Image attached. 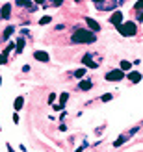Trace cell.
Masks as SVG:
<instances>
[{"mask_svg":"<svg viewBox=\"0 0 143 152\" xmlns=\"http://www.w3.org/2000/svg\"><path fill=\"white\" fill-rule=\"evenodd\" d=\"M73 43H95L97 41V35L89 30H76L71 37Z\"/></svg>","mask_w":143,"mask_h":152,"instance_id":"cell-1","label":"cell"},{"mask_svg":"<svg viewBox=\"0 0 143 152\" xmlns=\"http://www.w3.org/2000/svg\"><path fill=\"white\" fill-rule=\"evenodd\" d=\"M119 30V34L125 35V37H132V35H136L138 34V26H136V22H121V24L117 26Z\"/></svg>","mask_w":143,"mask_h":152,"instance_id":"cell-2","label":"cell"},{"mask_svg":"<svg viewBox=\"0 0 143 152\" xmlns=\"http://www.w3.org/2000/svg\"><path fill=\"white\" fill-rule=\"evenodd\" d=\"M125 71H121V69H114V71H110L108 74H106V80L108 82H119V80H123L125 78Z\"/></svg>","mask_w":143,"mask_h":152,"instance_id":"cell-3","label":"cell"},{"mask_svg":"<svg viewBox=\"0 0 143 152\" xmlns=\"http://www.w3.org/2000/svg\"><path fill=\"white\" fill-rule=\"evenodd\" d=\"M34 58L37 59V61H41V63H47V61H50V56L47 54V52H43V50H37L35 54H34Z\"/></svg>","mask_w":143,"mask_h":152,"instance_id":"cell-4","label":"cell"},{"mask_svg":"<svg viewBox=\"0 0 143 152\" xmlns=\"http://www.w3.org/2000/svg\"><path fill=\"white\" fill-rule=\"evenodd\" d=\"M110 22H111V24H115V26H119L123 22V13L121 11H114V15L110 17Z\"/></svg>","mask_w":143,"mask_h":152,"instance_id":"cell-5","label":"cell"},{"mask_svg":"<svg viewBox=\"0 0 143 152\" xmlns=\"http://www.w3.org/2000/svg\"><path fill=\"white\" fill-rule=\"evenodd\" d=\"M82 63H84V65H87L89 69H97V67H99V61H93L89 54H86V56H84V59H82Z\"/></svg>","mask_w":143,"mask_h":152,"instance_id":"cell-6","label":"cell"},{"mask_svg":"<svg viewBox=\"0 0 143 152\" xmlns=\"http://www.w3.org/2000/svg\"><path fill=\"white\" fill-rule=\"evenodd\" d=\"M10 15H11V6L4 4L2 10H0V17H2V19H10Z\"/></svg>","mask_w":143,"mask_h":152,"instance_id":"cell-7","label":"cell"},{"mask_svg":"<svg viewBox=\"0 0 143 152\" xmlns=\"http://www.w3.org/2000/svg\"><path fill=\"white\" fill-rule=\"evenodd\" d=\"M86 24H87L89 28H91L93 32H99V30H100V24H99V22L93 20V19H89V17H86Z\"/></svg>","mask_w":143,"mask_h":152,"instance_id":"cell-8","label":"cell"},{"mask_svg":"<svg viewBox=\"0 0 143 152\" xmlns=\"http://www.w3.org/2000/svg\"><path fill=\"white\" fill-rule=\"evenodd\" d=\"M128 78H130L134 83H138V82H141V72H139V71H130V72H128Z\"/></svg>","mask_w":143,"mask_h":152,"instance_id":"cell-9","label":"cell"},{"mask_svg":"<svg viewBox=\"0 0 143 152\" xmlns=\"http://www.w3.org/2000/svg\"><path fill=\"white\" fill-rule=\"evenodd\" d=\"M91 87H93V83L89 82V80H82V82H80V86H78L80 91H89Z\"/></svg>","mask_w":143,"mask_h":152,"instance_id":"cell-10","label":"cell"},{"mask_svg":"<svg viewBox=\"0 0 143 152\" xmlns=\"http://www.w3.org/2000/svg\"><path fill=\"white\" fill-rule=\"evenodd\" d=\"M22 106H24V96H17V98H15V104H13V108L15 110H22Z\"/></svg>","mask_w":143,"mask_h":152,"instance_id":"cell-11","label":"cell"},{"mask_svg":"<svg viewBox=\"0 0 143 152\" xmlns=\"http://www.w3.org/2000/svg\"><path fill=\"white\" fill-rule=\"evenodd\" d=\"M22 48H24V37H22V39H19L17 43H15V52H17V54H21Z\"/></svg>","mask_w":143,"mask_h":152,"instance_id":"cell-12","label":"cell"},{"mask_svg":"<svg viewBox=\"0 0 143 152\" xmlns=\"http://www.w3.org/2000/svg\"><path fill=\"white\" fill-rule=\"evenodd\" d=\"M13 32H15V28H13V26H7V28L4 30V35H2V37H4V39H10V35H11Z\"/></svg>","mask_w":143,"mask_h":152,"instance_id":"cell-13","label":"cell"},{"mask_svg":"<svg viewBox=\"0 0 143 152\" xmlns=\"http://www.w3.org/2000/svg\"><path fill=\"white\" fill-rule=\"evenodd\" d=\"M67 100H69V93H62V95H59V104H62V106H65Z\"/></svg>","mask_w":143,"mask_h":152,"instance_id":"cell-14","label":"cell"},{"mask_svg":"<svg viewBox=\"0 0 143 152\" xmlns=\"http://www.w3.org/2000/svg\"><path fill=\"white\" fill-rule=\"evenodd\" d=\"M126 139H128V135H121V137H119V139L114 143V147H121V145H123V143H125Z\"/></svg>","mask_w":143,"mask_h":152,"instance_id":"cell-15","label":"cell"},{"mask_svg":"<svg viewBox=\"0 0 143 152\" xmlns=\"http://www.w3.org/2000/svg\"><path fill=\"white\" fill-rule=\"evenodd\" d=\"M130 67H132L130 61H126V59H125V61H121V71H130Z\"/></svg>","mask_w":143,"mask_h":152,"instance_id":"cell-16","label":"cell"},{"mask_svg":"<svg viewBox=\"0 0 143 152\" xmlns=\"http://www.w3.org/2000/svg\"><path fill=\"white\" fill-rule=\"evenodd\" d=\"M50 20H52V17H48V15H45L43 19H39V24H41V26H45V24H48Z\"/></svg>","mask_w":143,"mask_h":152,"instance_id":"cell-17","label":"cell"},{"mask_svg":"<svg viewBox=\"0 0 143 152\" xmlns=\"http://www.w3.org/2000/svg\"><path fill=\"white\" fill-rule=\"evenodd\" d=\"M84 74H86V67H84V69H78L76 72H74V76H76V78H84Z\"/></svg>","mask_w":143,"mask_h":152,"instance_id":"cell-18","label":"cell"},{"mask_svg":"<svg viewBox=\"0 0 143 152\" xmlns=\"http://www.w3.org/2000/svg\"><path fill=\"white\" fill-rule=\"evenodd\" d=\"M111 98H114V95H111V93H106V95H102V102H110Z\"/></svg>","mask_w":143,"mask_h":152,"instance_id":"cell-19","label":"cell"},{"mask_svg":"<svg viewBox=\"0 0 143 152\" xmlns=\"http://www.w3.org/2000/svg\"><path fill=\"white\" fill-rule=\"evenodd\" d=\"M7 63V56L6 54H0V65H6Z\"/></svg>","mask_w":143,"mask_h":152,"instance_id":"cell-20","label":"cell"},{"mask_svg":"<svg viewBox=\"0 0 143 152\" xmlns=\"http://www.w3.org/2000/svg\"><path fill=\"white\" fill-rule=\"evenodd\" d=\"M50 106H52V108H54L56 111H62V110L65 108V106H62V104H50Z\"/></svg>","mask_w":143,"mask_h":152,"instance_id":"cell-21","label":"cell"},{"mask_svg":"<svg viewBox=\"0 0 143 152\" xmlns=\"http://www.w3.org/2000/svg\"><path fill=\"white\" fill-rule=\"evenodd\" d=\"M19 6H30V0H17Z\"/></svg>","mask_w":143,"mask_h":152,"instance_id":"cell-22","label":"cell"},{"mask_svg":"<svg viewBox=\"0 0 143 152\" xmlns=\"http://www.w3.org/2000/svg\"><path fill=\"white\" fill-rule=\"evenodd\" d=\"M62 4H63V0H52V6H56V7L62 6Z\"/></svg>","mask_w":143,"mask_h":152,"instance_id":"cell-23","label":"cell"},{"mask_svg":"<svg viewBox=\"0 0 143 152\" xmlns=\"http://www.w3.org/2000/svg\"><path fill=\"white\" fill-rule=\"evenodd\" d=\"M54 100H56V95H54V93H52V95L48 96V104H54Z\"/></svg>","mask_w":143,"mask_h":152,"instance_id":"cell-24","label":"cell"},{"mask_svg":"<svg viewBox=\"0 0 143 152\" xmlns=\"http://www.w3.org/2000/svg\"><path fill=\"white\" fill-rule=\"evenodd\" d=\"M19 121H21V117L17 115V113H15V115H13V123H15V124H19Z\"/></svg>","mask_w":143,"mask_h":152,"instance_id":"cell-25","label":"cell"},{"mask_svg":"<svg viewBox=\"0 0 143 152\" xmlns=\"http://www.w3.org/2000/svg\"><path fill=\"white\" fill-rule=\"evenodd\" d=\"M141 7H143V0H139V2H138V4H136V10H138V11H139V10H141Z\"/></svg>","mask_w":143,"mask_h":152,"instance_id":"cell-26","label":"cell"},{"mask_svg":"<svg viewBox=\"0 0 143 152\" xmlns=\"http://www.w3.org/2000/svg\"><path fill=\"white\" fill-rule=\"evenodd\" d=\"M7 152H15V150H13V148H11L10 145H7Z\"/></svg>","mask_w":143,"mask_h":152,"instance_id":"cell-27","label":"cell"},{"mask_svg":"<svg viewBox=\"0 0 143 152\" xmlns=\"http://www.w3.org/2000/svg\"><path fill=\"white\" fill-rule=\"evenodd\" d=\"M45 2V0H35V4H43Z\"/></svg>","mask_w":143,"mask_h":152,"instance_id":"cell-28","label":"cell"},{"mask_svg":"<svg viewBox=\"0 0 143 152\" xmlns=\"http://www.w3.org/2000/svg\"><path fill=\"white\" fill-rule=\"evenodd\" d=\"M0 86H2V78H0Z\"/></svg>","mask_w":143,"mask_h":152,"instance_id":"cell-29","label":"cell"},{"mask_svg":"<svg viewBox=\"0 0 143 152\" xmlns=\"http://www.w3.org/2000/svg\"><path fill=\"white\" fill-rule=\"evenodd\" d=\"M74 2H80V0H74Z\"/></svg>","mask_w":143,"mask_h":152,"instance_id":"cell-30","label":"cell"}]
</instances>
